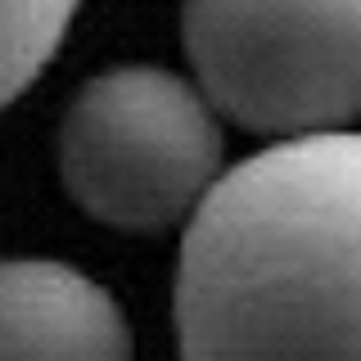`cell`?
<instances>
[{
  "mask_svg": "<svg viewBox=\"0 0 361 361\" xmlns=\"http://www.w3.org/2000/svg\"><path fill=\"white\" fill-rule=\"evenodd\" d=\"M185 361H361V131L217 176L176 267Z\"/></svg>",
  "mask_w": 361,
  "mask_h": 361,
  "instance_id": "1",
  "label": "cell"
},
{
  "mask_svg": "<svg viewBox=\"0 0 361 361\" xmlns=\"http://www.w3.org/2000/svg\"><path fill=\"white\" fill-rule=\"evenodd\" d=\"M221 131L203 90L154 63L90 77L63 113L59 172L95 221L163 231L217 185Z\"/></svg>",
  "mask_w": 361,
  "mask_h": 361,
  "instance_id": "2",
  "label": "cell"
},
{
  "mask_svg": "<svg viewBox=\"0 0 361 361\" xmlns=\"http://www.w3.org/2000/svg\"><path fill=\"white\" fill-rule=\"evenodd\" d=\"M203 99L262 135H325L361 118V0H185Z\"/></svg>",
  "mask_w": 361,
  "mask_h": 361,
  "instance_id": "3",
  "label": "cell"
},
{
  "mask_svg": "<svg viewBox=\"0 0 361 361\" xmlns=\"http://www.w3.org/2000/svg\"><path fill=\"white\" fill-rule=\"evenodd\" d=\"M0 361H131L127 316L63 262H0Z\"/></svg>",
  "mask_w": 361,
  "mask_h": 361,
  "instance_id": "4",
  "label": "cell"
},
{
  "mask_svg": "<svg viewBox=\"0 0 361 361\" xmlns=\"http://www.w3.org/2000/svg\"><path fill=\"white\" fill-rule=\"evenodd\" d=\"M77 0H0V109L32 86L59 50Z\"/></svg>",
  "mask_w": 361,
  "mask_h": 361,
  "instance_id": "5",
  "label": "cell"
}]
</instances>
